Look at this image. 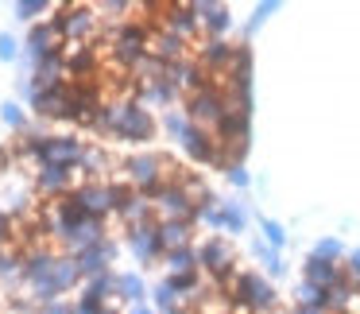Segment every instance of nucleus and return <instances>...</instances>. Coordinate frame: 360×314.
Instances as JSON below:
<instances>
[{"instance_id":"obj_1","label":"nucleus","mask_w":360,"mask_h":314,"mask_svg":"<svg viewBox=\"0 0 360 314\" xmlns=\"http://www.w3.org/2000/svg\"><path fill=\"white\" fill-rule=\"evenodd\" d=\"M167 264H171V272H190V268H194V256H190L186 249H179V252H167Z\"/></svg>"},{"instance_id":"obj_2","label":"nucleus","mask_w":360,"mask_h":314,"mask_svg":"<svg viewBox=\"0 0 360 314\" xmlns=\"http://www.w3.org/2000/svg\"><path fill=\"white\" fill-rule=\"evenodd\" d=\"M140 314H148V310H140Z\"/></svg>"}]
</instances>
